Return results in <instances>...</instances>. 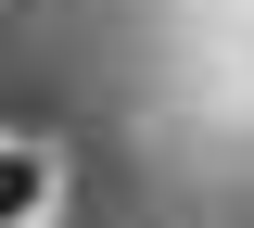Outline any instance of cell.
<instances>
[{
  "label": "cell",
  "instance_id": "cell-1",
  "mask_svg": "<svg viewBox=\"0 0 254 228\" xmlns=\"http://www.w3.org/2000/svg\"><path fill=\"white\" fill-rule=\"evenodd\" d=\"M51 203H64L51 139H0V228H51Z\"/></svg>",
  "mask_w": 254,
  "mask_h": 228
}]
</instances>
